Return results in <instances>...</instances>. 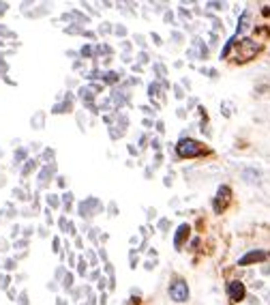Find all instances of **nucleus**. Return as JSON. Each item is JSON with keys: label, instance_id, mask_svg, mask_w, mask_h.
<instances>
[{"label": "nucleus", "instance_id": "nucleus-1", "mask_svg": "<svg viewBox=\"0 0 270 305\" xmlns=\"http://www.w3.org/2000/svg\"><path fill=\"white\" fill-rule=\"evenodd\" d=\"M176 152H178L180 157H185V159H193V157H199L204 152V144L193 138L183 136L178 140V144H176Z\"/></svg>", "mask_w": 270, "mask_h": 305}, {"label": "nucleus", "instance_id": "nucleus-2", "mask_svg": "<svg viewBox=\"0 0 270 305\" xmlns=\"http://www.w3.org/2000/svg\"><path fill=\"white\" fill-rule=\"evenodd\" d=\"M257 52H260V43H255L253 39H243L236 45V54H234V61L236 62H246L251 61Z\"/></svg>", "mask_w": 270, "mask_h": 305}, {"label": "nucleus", "instance_id": "nucleus-3", "mask_svg": "<svg viewBox=\"0 0 270 305\" xmlns=\"http://www.w3.org/2000/svg\"><path fill=\"white\" fill-rule=\"evenodd\" d=\"M169 299H172L174 303H187L189 301V286H187L185 279H174L172 284H169Z\"/></svg>", "mask_w": 270, "mask_h": 305}, {"label": "nucleus", "instance_id": "nucleus-4", "mask_svg": "<svg viewBox=\"0 0 270 305\" xmlns=\"http://www.w3.org/2000/svg\"><path fill=\"white\" fill-rule=\"evenodd\" d=\"M78 211H80L81 217H86V219H88V217H95L97 213H101V211H103V204L99 202V198H92V196H90V198H86L84 202H80Z\"/></svg>", "mask_w": 270, "mask_h": 305}, {"label": "nucleus", "instance_id": "nucleus-5", "mask_svg": "<svg viewBox=\"0 0 270 305\" xmlns=\"http://www.w3.org/2000/svg\"><path fill=\"white\" fill-rule=\"evenodd\" d=\"M227 297H230V301H234V303L243 301L246 297V288L243 281H230V284H227Z\"/></svg>", "mask_w": 270, "mask_h": 305}, {"label": "nucleus", "instance_id": "nucleus-6", "mask_svg": "<svg viewBox=\"0 0 270 305\" xmlns=\"http://www.w3.org/2000/svg\"><path fill=\"white\" fill-rule=\"evenodd\" d=\"M230 198H232V189L227 185H221L219 191H216V200H215V211L216 213L225 209V204L230 202Z\"/></svg>", "mask_w": 270, "mask_h": 305}, {"label": "nucleus", "instance_id": "nucleus-7", "mask_svg": "<svg viewBox=\"0 0 270 305\" xmlns=\"http://www.w3.org/2000/svg\"><path fill=\"white\" fill-rule=\"evenodd\" d=\"M266 258H268L266 251L255 249V251H249V254H244V256L238 260V265H240V267H246V265H253V262H264Z\"/></svg>", "mask_w": 270, "mask_h": 305}, {"label": "nucleus", "instance_id": "nucleus-8", "mask_svg": "<svg viewBox=\"0 0 270 305\" xmlns=\"http://www.w3.org/2000/svg\"><path fill=\"white\" fill-rule=\"evenodd\" d=\"M189 56L191 58H206L208 56V48L204 45V41L199 37L193 39V50H189Z\"/></svg>", "mask_w": 270, "mask_h": 305}, {"label": "nucleus", "instance_id": "nucleus-9", "mask_svg": "<svg viewBox=\"0 0 270 305\" xmlns=\"http://www.w3.org/2000/svg\"><path fill=\"white\" fill-rule=\"evenodd\" d=\"M189 232H191L189 224H180V226H178V230H176V237H174V247H176V249L183 247V243H185V239L189 237Z\"/></svg>", "mask_w": 270, "mask_h": 305}, {"label": "nucleus", "instance_id": "nucleus-10", "mask_svg": "<svg viewBox=\"0 0 270 305\" xmlns=\"http://www.w3.org/2000/svg\"><path fill=\"white\" fill-rule=\"evenodd\" d=\"M62 20H64V22H67V20H73V22H78V26H81V24H86V22H88V17H86L84 13H80V11H69V13L62 15Z\"/></svg>", "mask_w": 270, "mask_h": 305}, {"label": "nucleus", "instance_id": "nucleus-11", "mask_svg": "<svg viewBox=\"0 0 270 305\" xmlns=\"http://www.w3.org/2000/svg\"><path fill=\"white\" fill-rule=\"evenodd\" d=\"M54 170H56V166L54 163H50V166H45L43 170H41V174H39V185L43 187L45 183H48V179H52V174H54Z\"/></svg>", "mask_w": 270, "mask_h": 305}, {"label": "nucleus", "instance_id": "nucleus-12", "mask_svg": "<svg viewBox=\"0 0 270 305\" xmlns=\"http://www.w3.org/2000/svg\"><path fill=\"white\" fill-rule=\"evenodd\" d=\"M243 179L246 181V183H260V172L257 170H253V168H246L244 172H243Z\"/></svg>", "mask_w": 270, "mask_h": 305}, {"label": "nucleus", "instance_id": "nucleus-13", "mask_svg": "<svg viewBox=\"0 0 270 305\" xmlns=\"http://www.w3.org/2000/svg\"><path fill=\"white\" fill-rule=\"evenodd\" d=\"M71 101H69V99H64L62 103H56L54 108H52V114H64V112H71Z\"/></svg>", "mask_w": 270, "mask_h": 305}, {"label": "nucleus", "instance_id": "nucleus-14", "mask_svg": "<svg viewBox=\"0 0 270 305\" xmlns=\"http://www.w3.org/2000/svg\"><path fill=\"white\" fill-rule=\"evenodd\" d=\"M30 125H32V129H43V125H45V112H37L30 119Z\"/></svg>", "mask_w": 270, "mask_h": 305}, {"label": "nucleus", "instance_id": "nucleus-15", "mask_svg": "<svg viewBox=\"0 0 270 305\" xmlns=\"http://www.w3.org/2000/svg\"><path fill=\"white\" fill-rule=\"evenodd\" d=\"M246 28H249V11H244V13L240 15V22H238V30H236V34L244 32Z\"/></svg>", "mask_w": 270, "mask_h": 305}, {"label": "nucleus", "instance_id": "nucleus-16", "mask_svg": "<svg viewBox=\"0 0 270 305\" xmlns=\"http://www.w3.org/2000/svg\"><path fill=\"white\" fill-rule=\"evenodd\" d=\"M161 92H163V91H161V84H159V82H152V84L148 86V97H150V99H155V97H163Z\"/></svg>", "mask_w": 270, "mask_h": 305}, {"label": "nucleus", "instance_id": "nucleus-17", "mask_svg": "<svg viewBox=\"0 0 270 305\" xmlns=\"http://www.w3.org/2000/svg\"><path fill=\"white\" fill-rule=\"evenodd\" d=\"M34 168H37V161H34V159H26V166L22 168V177H28Z\"/></svg>", "mask_w": 270, "mask_h": 305}, {"label": "nucleus", "instance_id": "nucleus-18", "mask_svg": "<svg viewBox=\"0 0 270 305\" xmlns=\"http://www.w3.org/2000/svg\"><path fill=\"white\" fill-rule=\"evenodd\" d=\"M103 80L108 82V84H118V80H120V75L116 73V71H108L103 75Z\"/></svg>", "mask_w": 270, "mask_h": 305}, {"label": "nucleus", "instance_id": "nucleus-19", "mask_svg": "<svg viewBox=\"0 0 270 305\" xmlns=\"http://www.w3.org/2000/svg\"><path fill=\"white\" fill-rule=\"evenodd\" d=\"M221 112H223V116H232V112H234V103H232V101H223V103H221Z\"/></svg>", "mask_w": 270, "mask_h": 305}, {"label": "nucleus", "instance_id": "nucleus-20", "mask_svg": "<svg viewBox=\"0 0 270 305\" xmlns=\"http://www.w3.org/2000/svg\"><path fill=\"white\" fill-rule=\"evenodd\" d=\"M62 286H64L67 290L71 288V286H73V273H69V271H67V273L62 275Z\"/></svg>", "mask_w": 270, "mask_h": 305}, {"label": "nucleus", "instance_id": "nucleus-21", "mask_svg": "<svg viewBox=\"0 0 270 305\" xmlns=\"http://www.w3.org/2000/svg\"><path fill=\"white\" fill-rule=\"evenodd\" d=\"M86 271H88V262L84 260V256H81L80 260H78V273L81 275V277H84V275H86Z\"/></svg>", "mask_w": 270, "mask_h": 305}, {"label": "nucleus", "instance_id": "nucleus-22", "mask_svg": "<svg viewBox=\"0 0 270 305\" xmlns=\"http://www.w3.org/2000/svg\"><path fill=\"white\" fill-rule=\"evenodd\" d=\"M62 204H64V209H71V204H73V193L71 191H67L62 196Z\"/></svg>", "mask_w": 270, "mask_h": 305}, {"label": "nucleus", "instance_id": "nucleus-23", "mask_svg": "<svg viewBox=\"0 0 270 305\" xmlns=\"http://www.w3.org/2000/svg\"><path fill=\"white\" fill-rule=\"evenodd\" d=\"M26 155H28V151H26V149H17V151H15V163L24 161V159H26Z\"/></svg>", "mask_w": 270, "mask_h": 305}, {"label": "nucleus", "instance_id": "nucleus-24", "mask_svg": "<svg viewBox=\"0 0 270 305\" xmlns=\"http://www.w3.org/2000/svg\"><path fill=\"white\" fill-rule=\"evenodd\" d=\"M58 204H60V202H58V196H54V193H50V196H48V207H50V209H56Z\"/></svg>", "mask_w": 270, "mask_h": 305}, {"label": "nucleus", "instance_id": "nucleus-25", "mask_svg": "<svg viewBox=\"0 0 270 305\" xmlns=\"http://www.w3.org/2000/svg\"><path fill=\"white\" fill-rule=\"evenodd\" d=\"M9 284H11V277H9V275H0V290L9 288Z\"/></svg>", "mask_w": 270, "mask_h": 305}, {"label": "nucleus", "instance_id": "nucleus-26", "mask_svg": "<svg viewBox=\"0 0 270 305\" xmlns=\"http://www.w3.org/2000/svg\"><path fill=\"white\" fill-rule=\"evenodd\" d=\"M58 226H60V230H69L71 221H67V217H60V219H58Z\"/></svg>", "mask_w": 270, "mask_h": 305}, {"label": "nucleus", "instance_id": "nucleus-27", "mask_svg": "<svg viewBox=\"0 0 270 305\" xmlns=\"http://www.w3.org/2000/svg\"><path fill=\"white\" fill-rule=\"evenodd\" d=\"M80 54H81V56H86V58H90V56H92V48H90V45H84Z\"/></svg>", "mask_w": 270, "mask_h": 305}, {"label": "nucleus", "instance_id": "nucleus-28", "mask_svg": "<svg viewBox=\"0 0 270 305\" xmlns=\"http://www.w3.org/2000/svg\"><path fill=\"white\" fill-rule=\"evenodd\" d=\"M13 196H17V200H28L26 193L22 191V189H13Z\"/></svg>", "mask_w": 270, "mask_h": 305}, {"label": "nucleus", "instance_id": "nucleus-29", "mask_svg": "<svg viewBox=\"0 0 270 305\" xmlns=\"http://www.w3.org/2000/svg\"><path fill=\"white\" fill-rule=\"evenodd\" d=\"M137 62H139V64H146V62H148V54H146V52H142V54L137 56Z\"/></svg>", "mask_w": 270, "mask_h": 305}, {"label": "nucleus", "instance_id": "nucleus-30", "mask_svg": "<svg viewBox=\"0 0 270 305\" xmlns=\"http://www.w3.org/2000/svg\"><path fill=\"white\" fill-rule=\"evenodd\" d=\"M155 71L159 73V78H163V75H165V67H163V64H155Z\"/></svg>", "mask_w": 270, "mask_h": 305}, {"label": "nucleus", "instance_id": "nucleus-31", "mask_svg": "<svg viewBox=\"0 0 270 305\" xmlns=\"http://www.w3.org/2000/svg\"><path fill=\"white\" fill-rule=\"evenodd\" d=\"M4 269H7V271H13V269H15V260H4Z\"/></svg>", "mask_w": 270, "mask_h": 305}, {"label": "nucleus", "instance_id": "nucleus-32", "mask_svg": "<svg viewBox=\"0 0 270 305\" xmlns=\"http://www.w3.org/2000/svg\"><path fill=\"white\" fill-rule=\"evenodd\" d=\"M0 34H2V37H13V32L7 30V28H4L2 24H0Z\"/></svg>", "mask_w": 270, "mask_h": 305}, {"label": "nucleus", "instance_id": "nucleus-33", "mask_svg": "<svg viewBox=\"0 0 270 305\" xmlns=\"http://www.w3.org/2000/svg\"><path fill=\"white\" fill-rule=\"evenodd\" d=\"M109 215H118V209H116V202H109Z\"/></svg>", "mask_w": 270, "mask_h": 305}, {"label": "nucleus", "instance_id": "nucleus-34", "mask_svg": "<svg viewBox=\"0 0 270 305\" xmlns=\"http://www.w3.org/2000/svg\"><path fill=\"white\" fill-rule=\"evenodd\" d=\"M111 24H108V22H105V24L101 26V30H99V32H103V34H108V32H111V28H109Z\"/></svg>", "mask_w": 270, "mask_h": 305}, {"label": "nucleus", "instance_id": "nucleus-35", "mask_svg": "<svg viewBox=\"0 0 270 305\" xmlns=\"http://www.w3.org/2000/svg\"><path fill=\"white\" fill-rule=\"evenodd\" d=\"M116 34H118V37H125V34H127V28H125V26H118V28H116Z\"/></svg>", "mask_w": 270, "mask_h": 305}, {"label": "nucleus", "instance_id": "nucleus-36", "mask_svg": "<svg viewBox=\"0 0 270 305\" xmlns=\"http://www.w3.org/2000/svg\"><path fill=\"white\" fill-rule=\"evenodd\" d=\"M20 305H28V295L26 292H22L20 295Z\"/></svg>", "mask_w": 270, "mask_h": 305}, {"label": "nucleus", "instance_id": "nucleus-37", "mask_svg": "<svg viewBox=\"0 0 270 305\" xmlns=\"http://www.w3.org/2000/svg\"><path fill=\"white\" fill-rule=\"evenodd\" d=\"M180 17H183V20H189L191 13H189V11H187V9H180Z\"/></svg>", "mask_w": 270, "mask_h": 305}, {"label": "nucleus", "instance_id": "nucleus-38", "mask_svg": "<svg viewBox=\"0 0 270 305\" xmlns=\"http://www.w3.org/2000/svg\"><path fill=\"white\" fill-rule=\"evenodd\" d=\"M208 7H213V9H223L225 4H223V2H208Z\"/></svg>", "mask_w": 270, "mask_h": 305}, {"label": "nucleus", "instance_id": "nucleus-39", "mask_svg": "<svg viewBox=\"0 0 270 305\" xmlns=\"http://www.w3.org/2000/svg\"><path fill=\"white\" fill-rule=\"evenodd\" d=\"M174 91H176V97H178V99H183V97H185V92H183V89H180V86H176Z\"/></svg>", "mask_w": 270, "mask_h": 305}, {"label": "nucleus", "instance_id": "nucleus-40", "mask_svg": "<svg viewBox=\"0 0 270 305\" xmlns=\"http://www.w3.org/2000/svg\"><path fill=\"white\" fill-rule=\"evenodd\" d=\"M56 181H58V185H60V187H67V179H64V177H58Z\"/></svg>", "mask_w": 270, "mask_h": 305}, {"label": "nucleus", "instance_id": "nucleus-41", "mask_svg": "<svg viewBox=\"0 0 270 305\" xmlns=\"http://www.w3.org/2000/svg\"><path fill=\"white\" fill-rule=\"evenodd\" d=\"M150 146H152V149H155V151H159V149H161V146H159V140H152Z\"/></svg>", "mask_w": 270, "mask_h": 305}, {"label": "nucleus", "instance_id": "nucleus-42", "mask_svg": "<svg viewBox=\"0 0 270 305\" xmlns=\"http://www.w3.org/2000/svg\"><path fill=\"white\" fill-rule=\"evenodd\" d=\"M172 39L174 41H183V34H180V32H172Z\"/></svg>", "mask_w": 270, "mask_h": 305}, {"label": "nucleus", "instance_id": "nucleus-43", "mask_svg": "<svg viewBox=\"0 0 270 305\" xmlns=\"http://www.w3.org/2000/svg\"><path fill=\"white\" fill-rule=\"evenodd\" d=\"M43 157H45V159H52V157H54V151H45Z\"/></svg>", "mask_w": 270, "mask_h": 305}, {"label": "nucleus", "instance_id": "nucleus-44", "mask_svg": "<svg viewBox=\"0 0 270 305\" xmlns=\"http://www.w3.org/2000/svg\"><path fill=\"white\" fill-rule=\"evenodd\" d=\"M152 41H155V43H157V45H161V37H159V34H157V32H155V34H152Z\"/></svg>", "mask_w": 270, "mask_h": 305}, {"label": "nucleus", "instance_id": "nucleus-45", "mask_svg": "<svg viewBox=\"0 0 270 305\" xmlns=\"http://www.w3.org/2000/svg\"><path fill=\"white\" fill-rule=\"evenodd\" d=\"M7 9H9V4H7V2H0V13H4Z\"/></svg>", "mask_w": 270, "mask_h": 305}, {"label": "nucleus", "instance_id": "nucleus-46", "mask_svg": "<svg viewBox=\"0 0 270 305\" xmlns=\"http://www.w3.org/2000/svg\"><path fill=\"white\" fill-rule=\"evenodd\" d=\"M159 228H161V230H165V228H167V219H161L159 221Z\"/></svg>", "mask_w": 270, "mask_h": 305}, {"label": "nucleus", "instance_id": "nucleus-47", "mask_svg": "<svg viewBox=\"0 0 270 305\" xmlns=\"http://www.w3.org/2000/svg\"><path fill=\"white\" fill-rule=\"evenodd\" d=\"M54 251H60V241L58 239H54Z\"/></svg>", "mask_w": 270, "mask_h": 305}, {"label": "nucleus", "instance_id": "nucleus-48", "mask_svg": "<svg viewBox=\"0 0 270 305\" xmlns=\"http://www.w3.org/2000/svg\"><path fill=\"white\" fill-rule=\"evenodd\" d=\"M135 41H137V43L142 45V48H144V45H146V43H144V37H139V34H137V37H135Z\"/></svg>", "mask_w": 270, "mask_h": 305}, {"label": "nucleus", "instance_id": "nucleus-49", "mask_svg": "<svg viewBox=\"0 0 270 305\" xmlns=\"http://www.w3.org/2000/svg\"><path fill=\"white\" fill-rule=\"evenodd\" d=\"M155 269V262H146V271H152Z\"/></svg>", "mask_w": 270, "mask_h": 305}, {"label": "nucleus", "instance_id": "nucleus-50", "mask_svg": "<svg viewBox=\"0 0 270 305\" xmlns=\"http://www.w3.org/2000/svg\"><path fill=\"white\" fill-rule=\"evenodd\" d=\"M178 116H180V119H185V116H187V110L180 108V110H178Z\"/></svg>", "mask_w": 270, "mask_h": 305}, {"label": "nucleus", "instance_id": "nucleus-51", "mask_svg": "<svg viewBox=\"0 0 270 305\" xmlns=\"http://www.w3.org/2000/svg\"><path fill=\"white\" fill-rule=\"evenodd\" d=\"M155 215H157V211H155V209H148V217H150V219H152Z\"/></svg>", "mask_w": 270, "mask_h": 305}, {"label": "nucleus", "instance_id": "nucleus-52", "mask_svg": "<svg viewBox=\"0 0 270 305\" xmlns=\"http://www.w3.org/2000/svg\"><path fill=\"white\" fill-rule=\"evenodd\" d=\"M56 305H67V301H64V299H58V303Z\"/></svg>", "mask_w": 270, "mask_h": 305}, {"label": "nucleus", "instance_id": "nucleus-53", "mask_svg": "<svg viewBox=\"0 0 270 305\" xmlns=\"http://www.w3.org/2000/svg\"><path fill=\"white\" fill-rule=\"evenodd\" d=\"M0 155H2V151H0Z\"/></svg>", "mask_w": 270, "mask_h": 305}]
</instances>
